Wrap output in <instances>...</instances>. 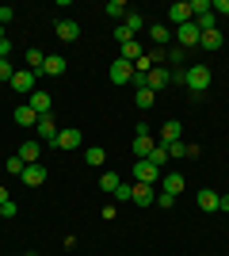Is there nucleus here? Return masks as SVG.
<instances>
[{
	"instance_id": "obj_1",
	"label": "nucleus",
	"mask_w": 229,
	"mask_h": 256,
	"mask_svg": "<svg viewBox=\"0 0 229 256\" xmlns=\"http://www.w3.org/2000/svg\"><path fill=\"white\" fill-rule=\"evenodd\" d=\"M210 80H214V73H210L207 65H191L184 84H187V92H191V96H203V92L210 88Z\"/></svg>"
},
{
	"instance_id": "obj_2",
	"label": "nucleus",
	"mask_w": 229,
	"mask_h": 256,
	"mask_svg": "<svg viewBox=\"0 0 229 256\" xmlns=\"http://www.w3.org/2000/svg\"><path fill=\"white\" fill-rule=\"evenodd\" d=\"M130 150H134V157H138V160H145L153 150H157V138H153L149 130H145V122H142L138 130H134V142H130Z\"/></svg>"
},
{
	"instance_id": "obj_3",
	"label": "nucleus",
	"mask_w": 229,
	"mask_h": 256,
	"mask_svg": "<svg viewBox=\"0 0 229 256\" xmlns=\"http://www.w3.org/2000/svg\"><path fill=\"white\" fill-rule=\"evenodd\" d=\"M134 184H153V188H157V184H161V168L149 164V160H138V164H134Z\"/></svg>"
},
{
	"instance_id": "obj_4",
	"label": "nucleus",
	"mask_w": 229,
	"mask_h": 256,
	"mask_svg": "<svg viewBox=\"0 0 229 256\" xmlns=\"http://www.w3.org/2000/svg\"><path fill=\"white\" fill-rule=\"evenodd\" d=\"M34 134H38L42 146H57V134H61V130L54 126V115H42V118H38V126H34Z\"/></svg>"
},
{
	"instance_id": "obj_5",
	"label": "nucleus",
	"mask_w": 229,
	"mask_h": 256,
	"mask_svg": "<svg viewBox=\"0 0 229 256\" xmlns=\"http://www.w3.org/2000/svg\"><path fill=\"white\" fill-rule=\"evenodd\" d=\"M111 80H115V84H130L134 80V65L126 62V58H115V62H111Z\"/></svg>"
},
{
	"instance_id": "obj_6",
	"label": "nucleus",
	"mask_w": 229,
	"mask_h": 256,
	"mask_svg": "<svg viewBox=\"0 0 229 256\" xmlns=\"http://www.w3.org/2000/svg\"><path fill=\"white\" fill-rule=\"evenodd\" d=\"M172 84V69H161V65H153L149 69V80H145V88L149 92H161V88Z\"/></svg>"
},
{
	"instance_id": "obj_7",
	"label": "nucleus",
	"mask_w": 229,
	"mask_h": 256,
	"mask_svg": "<svg viewBox=\"0 0 229 256\" xmlns=\"http://www.w3.org/2000/svg\"><path fill=\"white\" fill-rule=\"evenodd\" d=\"M34 76H38V73H31V69H15V76H11V88H15L19 96H31V92H34Z\"/></svg>"
},
{
	"instance_id": "obj_8",
	"label": "nucleus",
	"mask_w": 229,
	"mask_h": 256,
	"mask_svg": "<svg viewBox=\"0 0 229 256\" xmlns=\"http://www.w3.org/2000/svg\"><path fill=\"white\" fill-rule=\"evenodd\" d=\"M27 107H31V111H34V115H38V118H42V115H50V111H54V100H50V96H46V92H38V88H34V92H31V96H27Z\"/></svg>"
},
{
	"instance_id": "obj_9",
	"label": "nucleus",
	"mask_w": 229,
	"mask_h": 256,
	"mask_svg": "<svg viewBox=\"0 0 229 256\" xmlns=\"http://www.w3.org/2000/svg\"><path fill=\"white\" fill-rule=\"evenodd\" d=\"M80 142H84V138H80V130H76V126H65V130H61V134H57V146H54V150H80Z\"/></svg>"
},
{
	"instance_id": "obj_10",
	"label": "nucleus",
	"mask_w": 229,
	"mask_h": 256,
	"mask_svg": "<svg viewBox=\"0 0 229 256\" xmlns=\"http://www.w3.org/2000/svg\"><path fill=\"white\" fill-rule=\"evenodd\" d=\"M54 34L61 38V42H76V38H80V23H76V20H57Z\"/></svg>"
},
{
	"instance_id": "obj_11",
	"label": "nucleus",
	"mask_w": 229,
	"mask_h": 256,
	"mask_svg": "<svg viewBox=\"0 0 229 256\" xmlns=\"http://www.w3.org/2000/svg\"><path fill=\"white\" fill-rule=\"evenodd\" d=\"M199 38H203V31H199L195 23H184V27H176V42H184V46H199Z\"/></svg>"
},
{
	"instance_id": "obj_12",
	"label": "nucleus",
	"mask_w": 229,
	"mask_h": 256,
	"mask_svg": "<svg viewBox=\"0 0 229 256\" xmlns=\"http://www.w3.org/2000/svg\"><path fill=\"white\" fill-rule=\"evenodd\" d=\"M134 203L138 206H153L157 203V188H153V184H134Z\"/></svg>"
},
{
	"instance_id": "obj_13",
	"label": "nucleus",
	"mask_w": 229,
	"mask_h": 256,
	"mask_svg": "<svg viewBox=\"0 0 229 256\" xmlns=\"http://www.w3.org/2000/svg\"><path fill=\"white\" fill-rule=\"evenodd\" d=\"M65 69H69V62L61 58V54H46V65H42V73H46V76H61Z\"/></svg>"
},
{
	"instance_id": "obj_14",
	"label": "nucleus",
	"mask_w": 229,
	"mask_h": 256,
	"mask_svg": "<svg viewBox=\"0 0 229 256\" xmlns=\"http://www.w3.org/2000/svg\"><path fill=\"white\" fill-rule=\"evenodd\" d=\"M161 192L180 195L184 192V176H180V172H161Z\"/></svg>"
},
{
	"instance_id": "obj_15",
	"label": "nucleus",
	"mask_w": 229,
	"mask_h": 256,
	"mask_svg": "<svg viewBox=\"0 0 229 256\" xmlns=\"http://www.w3.org/2000/svg\"><path fill=\"white\" fill-rule=\"evenodd\" d=\"M23 184H27V188H42L46 184V168L42 164H27V168H23Z\"/></svg>"
},
{
	"instance_id": "obj_16",
	"label": "nucleus",
	"mask_w": 229,
	"mask_h": 256,
	"mask_svg": "<svg viewBox=\"0 0 229 256\" xmlns=\"http://www.w3.org/2000/svg\"><path fill=\"white\" fill-rule=\"evenodd\" d=\"M11 118H15V122H19L23 130H34V126H38V115H34V111H31L27 104H19V107H15V115H11Z\"/></svg>"
},
{
	"instance_id": "obj_17",
	"label": "nucleus",
	"mask_w": 229,
	"mask_h": 256,
	"mask_svg": "<svg viewBox=\"0 0 229 256\" xmlns=\"http://www.w3.org/2000/svg\"><path fill=\"white\" fill-rule=\"evenodd\" d=\"M38 153H42V142L38 138H27L19 146V157H23V164H34V160H38Z\"/></svg>"
},
{
	"instance_id": "obj_18",
	"label": "nucleus",
	"mask_w": 229,
	"mask_h": 256,
	"mask_svg": "<svg viewBox=\"0 0 229 256\" xmlns=\"http://www.w3.org/2000/svg\"><path fill=\"white\" fill-rule=\"evenodd\" d=\"M180 134H184V126H180L176 118H168V122L161 126V142H157V146H168V142H180Z\"/></svg>"
},
{
	"instance_id": "obj_19",
	"label": "nucleus",
	"mask_w": 229,
	"mask_h": 256,
	"mask_svg": "<svg viewBox=\"0 0 229 256\" xmlns=\"http://www.w3.org/2000/svg\"><path fill=\"white\" fill-rule=\"evenodd\" d=\"M168 20H172L176 27L191 23V4H172V8H168Z\"/></svg>"
},
{
	"instance_id": "obj_20",
	"label": "nucleus",
	"mask_w": 229,
	"mask_h": 256,
	"mask_svg": "<svg viewBox=\"0 0 229 256\" xmlns=\"http://www.w3.org/2000/svg\"><path fill=\"white\" fill-rule=\"evenodd\" d=\"M218 199H222L218 192H207V188H203L195 203H199V210H207V214H210V210H218Z\"/></svg>"
},
{
	"instance_id": "obj_21",
	"label": "nucleus",
	"mask_w": 229,
	"mask_h": 256,
	"mask_svg": "<svg viewBox=\"0 0 229 256\" xmlns=\"http://www.w3.org/2000/svg\"><path fill=\"white\" fill-rule=\"evenodd\" d=\"M42 65H46V54L38 50V46H31V50H27V69H31V73H42Z\"/></svg>"
},
{
	"instance_id": "obj_22",
	"label": "nucleus",
	"mask_w": 229,
	"mask_h": 256,
	"mask_svg": "<svg viewBox=\"0 0 229 256\" xmlns=\"http://www.w3.org/2000/svg\"><path fill=\"white\" fill-rule=\"evenodd\" d=\"M153 104H157V92H149V88H138V92H134V107H142V111H149Z\"/></svg>"
},
{
	"instance_id": "obj_23",
	"label": "nucleus",
	"mask_w": 229,
	"mask_h": 256,
	"mask_svg": "<svg viewBox=\"0 0 229 256\" xmlns=\"http://www.w3.org/2000/svg\"><path fill=\"white\" fill-rule=\"evenodd\" d=\"M107 16H111L115 23H122L126 16H130V8H126V0H111V4H107Z\"/></svg>"
},
{
	"instance_id": "obj_24",
	"label": "nucleus",
	"mask_w": 229,
	"mask_h": 256,
	"mask_svg": "<svg viewBox=\"0 0 229 256\" xmlns=\"http://www.w3.org/2000/svg\"><path fill=\"white\" fill-rule=\"evenodd\" d=\"M149 38H153V42H161V50H164V42H172V31H168L164 23H153V27H149Z\"/></svg>"
},
{
	"instance_id": "obj_25",
	"label": "nucleus",
	"mask_w": 229,
	"mask_h": 256,
	"mask_svg": "<svg viewBox=\"0 0 229 256\" xmlns=\"http://www.w3.org/2000/svg\"><path fill=\"white\" fill-rule=\"evenodd\" d=\"M222 31H203V38H199V46H207V50H222Z\"/></svg>"
},
{
	"instance_id": "obj_26",
	"label": "nucleus",
	"mask_w": 229,
	"mask_h": 256,
	"mask_svg": "<svg viewBox=\"0 0 229 256\" xmlns=\"http://www.w3.org/2000/svg\"><path fill=\"white\" fill-rule=\"evenodd\" d=\"M119 58H126V62H138V58H142V42H134V38H130V42H126V46H119Z\"/></svg>"
},
{
	"instance_id": "obj_27",
	"label": "nucleus",
	"mask_w": 229,
	"mask_h": 256,
	"mask_svg": "<svg viewBox=\"0 0 229 256\" xmlns=\"http://www.w3.org/2000/svg\"><path fill=\"white\" fill-rule=\"evenodd\" d=\"M122 27H126V31H130V34H138V31H142V27H145V20H142V16H138V12H130V16L122 20Z\"/></svg>"
},
{
	"instance_id": "obj_28",
	"label": "nucleus",
	"mask_w": 229,
	"mask_h": 256,
	"mask_svg": "<svg viewBox=\"0 0 229 256\" xmlns=\"http://www.w3.org/2000/svg\"><path fill=\"white\" fill-rule=\"evenodd\" d=\"M4 168H8L11 176H23V168H27V164H23V157H19V153H11V157L4 160Z\"/></svg>"
},
{
	"instance_id": "obj_29",
	"label": "nucleus",
	"mask_w": 229,
	"mask_h": 256,
	"mask_svg": "<svg viewBox=\"0 0 229 256\" xmlns=\"http://www.w3.org/2000/svg\"><path fill=\"white\" fill-rule=\"evenodd\" d=\"M145 160H149V164H157V168H164V164H168V150H164V146H157Z\"/></svg>"
},
{
	"instance_id": "obj_30",
	"label": "nucleus",
	"mask_w": 229,
	"mask_h": 256,
	"mask_svg": "<svg viewBox=\"0 0 229 256\" xmlns=\"http://www.w3.org/2000/svg\"><path fill=\"white\" fill-rule=\"evenodd\" d=\"M119 172H103V176H99V188H103V192H115V188H119Z\"/></svg>"
},
{
	"instance_id": "obj_31",
	"label": "nucleus",
	"mask_w": 229,
	"mask_h": 256,
	"mask_svg": "<svg viewBox=\"0 0 229 256\" xmlns=\"http://www.w3.org/2000/svg\"><path fill=\"white\" fill-rule=\"evenodd\" d=\"M11 76H15V65L8 58H0V84H11Z\"/></svg>"
},
{
	"instance_id": "obj_32",
	"label": "nucleus",
	"mask_w": 229,
	"mask_h": 256,
	"mask_svg": "<svg viewBox=\"0 0 229 256\" xmlns=\"http://www.w3.org/2000/svg\"><path fill=\"white\" fill-rule=\"evenodd\" d=\"M164 150H168V160H180V157H187V146H184V142H168Z\"/></svg>"
},
{
	"instance_id": "obj_33",
	"label": "nucleus",
	"mask_w": 229,
	"mask_h": 256,
	"mask_svg": "<svg viewBox=\"0 0 229 256\" xmlns=\"http://www.w3.org/2000/svg\"><path fill=\"white\" fill-rule=\"evenodd\" d=\"M126 199H134V184H119L115 188V203H126Z\"/></svg>"
},
{
	"instance_id": "obj_34",
	"label": "nucleus",
	"mask_w": 229,
	"mask_h": 256,
	"mask_svg": "<svg viewBox=\"0 0 229 256\" xmlns=\"http://www.w3.org/2000/svg\"><path fill=\"white\" fill-rule=\"evenodd\" d=\"M84 160H88V164H103V160H107V153L99 150V146H92V150L84 153Z\"/></svg>"
},
{
	"instance_id": "obj_35",
	"label": "nucleus",
	"mask_w": 229,
	"mask_h": 256,
	"mask_svg": "<svg viewBox=\"0 0 229 256\" xmlns=\"http://www.w3.org/2000/svg\"><path fill=\"white\" fill-rule=\"evenodd\" d=\"M130 38H134V34L126 31L122 23H115V42H119V46H126V42H130Z\"/></svg>"
},
{
	"instance_id": "obj_36",
	"label": "nucleus",
	"mask_w": 229,
	"mask_h": 256,
	"mask_svg": "<svg viewBox=\"0 0 229 256\" xmlns=\"http://www.w3.org/2000/svg\"><path fill=\"white\" fill-rule=\"evenodd\" d=\"M157 206H164V210H168V206H176V195H168V192H157Z\"/></svg>"
},
{
	"instance_id": "obj_37",
	"label": "nucleus",
	"mask_w": 229,
	"mask_h": 256,
	"mask_svg": "<svg viewBox=\"0 0 229 256\" xmlns=\"http://www.w3.org/2000/svg\"><path fill=\"white\" fill-rule=\"evenodd\" d=\"M168 62H172V69H180V65H184V50H180V46L168 50Z\"/></svg>"
},
{
	"instance_id": "obj_38",
	"label": "nucleus",
	"mask_w": 229,
	"mask_h": 256,
	"mask_svg": "<svg viewBox=\"0 0 229 256\" xmlns=\"http://www.w3.org/2000/svg\"><path fill=\"white\" fill-rule=\"evenodd\" d=\"M210 8H214V16H229V0H210Z\"/></svg>"
},
{
	"instance_id": "obj_39",
	"label": "nucleus",
	"mask_w": 229,
	"mask_h": 256,
	"mask_svg": "<svg viewBox=\"0 0 229 256\" xmlns=\"http://www.w3.org/2000/svg\"><path fill=\"white\" fill-rule=\"evenodd\" d=\"M11 16H15V8H8V4H0V23H11Z\"/></svg>"
},
{
	"instance_id": "obj_40",
	"label": "nucleus",
	"mask_w": 229,
	"mask_h": 256,
	"mask_svg": "<svg viewBox=\"0 0 229 256\" xmlns=\"http://www.w3.org/2000/svg\"><path fill=\"white\" fill-rule=\"evenodd\" d=\"M8 54H11V42L4 38V42H0V58H8Z\"/></svg>"
},
{
	"instance_id": "obj_41",
	"label": "nucleus",
	"mask_w": 229,
	"mask_h": 256,
	"mask_svg": "<svg viewBox=\"0 0 229 256\" xmlns=\"http://www.w3.org/2000/svg\"><path fill=\"white\" fill-rule=\"evenodd\" d=\"M218 210H226V214H229V195H222V199H218Z\"/></svg>"
},
{
	"instance_id": "obj_42",
	"label": "nucleus",
	"mask_w": 229,
	"mask_h": 256,
	"mask_svg": "<svg viewBox=\"0 0 229 256\" xmlns=\"http://www.w3.org/2000/svg\"><path fill=\"white\" fill-rule=\"evenodd\" d=\"M8 199H11V195H8V188H0V206L8 203Z\"/></svg>"
},
{
	"instance_id": "obj_43",
	"label": "nucleus",
	"mask_w": 229,
	"mask_h": 256,
	"mask_svg": "<svg viewBox=\"0 0 229 256\" xmlns=\"http://www.w3.org/2000/svg\"><path fill=\"white\" fill-rule=\"evenodd\" d=\"M0 42H4V23H0Z\"/></svg>"
},
{
	"instance_id": "obj_44",
	"label": "nucleus",
	"mask_w": 229,
	"mask_h": 256,
	"mask_svg": "<svg viewBox=\"0 0 229 256\" xmlns=\"http://www.w3.org/2000/svg\"><path fill=\"white\" fill-rule=\"evenodd\" d=\"M0 218H4V210H0Z\"/></svg>"
},
{
	"instance_id": "obj_45",
	"label": "nucleus",
	"mask_w": 229,
	"mask_h": 256,
	"mask_svg": "<svg viewBox=\"0 0 229 256\" xmlns=\"http://www.w3.org/2000/svg\"><path fill=\"white\" fill-rule=\"evenodd\" d=\"M27 256H34V252H27Z\"/></svg>"
}]
</instances>
